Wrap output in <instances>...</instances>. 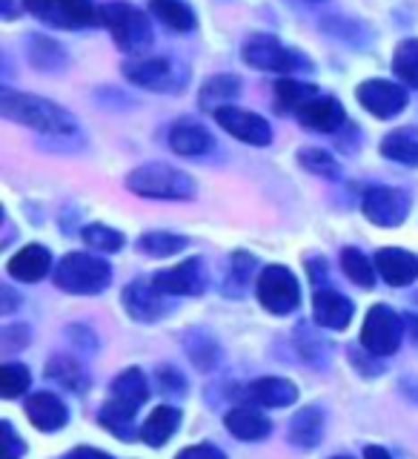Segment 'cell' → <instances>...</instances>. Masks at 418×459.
I'll return each instance as SVG.
<instances>
[{
	"instance_id": "25",
	"label": "cell",
	"mask_w": 418,
	"mask_h": 459,
	"mask_svg": "<svg viewBox=\"0 0 418 459\" xmlns=\"http://www.w3.org/2000/svg\"><path fill=\"white\" fill-rule=\"evenodd\" d=\"M381 155L405 167H418V129L401 126L381 141Z\"/></svg>"
},
{
	"instance_id": "2",
	"label": "cell",
	"mask_w": 418,
	"mask_h": 459,
	"mask_svg": "<svg viewBox=\"0 0 418 459\" xmlns=\"http://www.w3.org/2000/svg\"><path fill=\"white\" fill-rule=\"evenodd\" d=\"M147 396H149V387H147V379H143V373L138 368L124 370L121 377L112 382V396L104 405V411H100V422L126 442L138 439V430L132 428V413L147 402Z\"/></svg>"
},
{
	"instance_id": "36",
	"label": "cell",
	"mask_w": 418,
	"mask_h": 459,
	"mask_svg": "<svg viewBox=\"0 0 418 459\" xmlns=\"http://www.w3.org/2000/svg\"><path fill=\"white\" fill-rule=\"evenodd\" d=\"M298 161L304 169L315 172V176H324V178H336L338 176V164L336 158L324 152V150H315V147H307L298 152Z\"/></svg>"
},
{
	"instance_id": "24",
	"label": "cell",
	"mask_w": 418,
	"mask_h": 459,
	"mask_svg": "<svg viewBox=\"0 0 418 459\" xmlns=\"http://www.w3.org/2000/svg\"><path fill=\"white\" fill-rule=\"evenodd\" d=\"M181 425V413L169 405H161L149 413V420L141 425V439L152 445V448H161V445L169 442V437L175 434Z\"/></svg>"
},
{
	"instance_id": "6",
	"label": "cell",
	"mask_w": 418,
	"mask_h": 459,
	"mask_svg": "<svg viewBox=\"0 0 418 459\" xmlns=\"http://www.w3.org/2000/svg\"><path fill=\"white\" fill-rule=\"evenodd\" d=\"M255 293H258V301H261V305L269 313H276V316L293 313L298 307V301H301L298 279L286 267H281V264L264 267V273L258 276Z\"/></svg>"
},
{
	"instance_id": "4",
	"label": "cell",
	"mask_w": 418,
	"mask_h": 459,
	"mask_svg": "<svg viewBox=\"0 0 418 459\" xmlns=\"http://www.w3.org/2000/svg\"><path fill=\"white\" fill-rule=\"evenodd\" d=\"M112 279V267L92 253H69L55 270V284L66 293L92 296L100 293Z\"/></svg>"
},
{
	"instance_id": "42",
	"label": "cell",
	"mask_w": 418,
	"mask_h": 459,
	"mask_svg": "<svg viewBox=\"0 0 418 459\" xmlns=\"http://www.w3.org/2000/svg\"><path fill=\"white\" fill-rule=\"evenodd\" d=\"M405 325H407V333H410V339L418 344V316H405Z\"/></svg>"
},
{
	"instance_id": "9",
	"label": "cell",
	"mask_w": 418,
	"mask_h": 459,
	"mask_svg": "<svg viewBox=\"0 0 418 459\" xmlns=\"http://www.w3.org/2000/svg\"><path fill=\"white\" fill-rule=\"evenodd\" d=\"M241 55L252 69H261V72H290L301 64V57L286 49L284 43L272 35H252L243 43Z\"/></svg>"
},
{
	"instance_id": "29",
	"label": "cell",
	"mask_w": 418,
	"mask_h": 459,
	"mask_svg": "<svg viewBox=\"0 0 418 459\" xmlns=\"http://www.w3.org/2000/svg\"><path fill=\"white\" fill-rule=\"evenodd\" d=\"M312 98H319V90L301 81H278L276 83V104L281 112H298Z\"/></svg>"
},
{
	"instance_id": "14",
	"label": "cell",
	"mask_w": 418,
	"mask_h": 459,
	"mask_svg": "<svg viewBox=\"0 0 418 459\" xmlns=\"http://www.w3.org/2000/svg\"><path fill=\"white\" fill-rule=\"evenodd\" d=\"M164 296L166 293L158 290L152 281H132L124 290V307L138 322H155L166 313Z\"/></svg>"
},
{
	"instance_id": "32",
	"label": "cell",
	"mask_w": 418,
	"mask_h": 459,
	"mask_svg": "<svg viewBox=\"0 0 418 459\" xmlns=\"http://www.w3.org/2000/svg\"><path fill=\"white\" fill-rule=\"evenodd\" d=\"M81 238L90 244L92 250H98V253H115V250L124 247V233H121V230L107 227V224H90V227H83Z\"/></svg>"
},
{
	"instance_id": "38",
	"label": "cell",
	"mask_w": 418,
	"mask_h": 459,
	"mask_svg": "<svg viewBox=\"0 0 418 459\" xmlns=\"http://www.w3.org/2000/svg\"><path fill=\"white\" fill-rule=\"evenodd\" d=\"M175 459H226L215 445H192V448H183Z\"/></svg>"
},
{
	"instance_id": "20",
	"label": "cell",
	"mask_w": 418,
	"mask_h": 459,
	"mask_svg": "<svg viewBox=\"0 0 418 459\" xmlns=\"http://www.w3.org/2000/svg\"><path fill=\"white\" fill-rule=\"evenodd\" d=\"M247 394L252 402H258V405H264V408H286L298 399V387L290 379L264 377V379H255L247 387Z\"/></svg>"
},
{
	"instance_id": "18",
	"label": "cell",
	"mask_w": 418,
	"mask_h": 459,
	"mask_svg": "<svg viewBox=\"0 0 418 459\" xmlns=\"http://www.w3.org/2000/svg\"><path fill=\"white\" fill-rule=\"evenodd\" d=\"M312 316L321 327L344 330L353 319V301L333 290H319L312 299Z\"/></svg>"
},
{
	"instance_id": "31",
	"label": "cell",
	"mask_w": 418,
	"mask_h": 459,
	"mask_svg": "<svg viewBox=\"0 0 418 459\" xmlns=\"http://www.w3.org/2000/svg\"><path fill=\"white\" fill-rule=\"evenodd\" d=\"M393 69L407 86H418V40L398 43V49L393 55Z\"/></svg>"
},
{
	"instance_id": "26",
	"label": "cell",
	"mask_w": 418,
	"mask_h": 459,
	"mask_svg": "<svg viewBox=\"0 0 418 459\" xmlns=\"http://www.w3.org/2000/svg\"><path fill=\"white\" fill-rule=\"evenodd\" d=\"M149 12L169 32H192L195 29V12L183 0H149Z\"/></svg>"
},
{
	"instance_id": "23",
	"label": "cell",
	"mask_w": 418,
	"mask_h": 459,
	"mask_svg": "<svg viewBox=\"0 0 418 459\" xmlns=\"http://www.w3.org/2000/svg\"><path fill=\"white\" fill-rule=\"evenodd\" d=\"M224 425L229 428V434L238 437L241 442H258V439L269 437V430H272V422L267 420V416L252 411V408H235V411H229Z\"/></svg>"
},
{
	"instance_id": "10",
	"label": "cell",
	"mask_w": 418,
	"mask_h": 459,
	"mask_svg": "<svg viewBox=\"0 0 418 459\" xmlns=\"http://www.w3.org/2000/svg\"><path fill=\"white\" fill-rule=\"evenodd\" d=\"M355 98L370 115H376V118H381V121L396 118V115L407 107V92L401 90V86H396L390 81H381V78L364 81L362 86H358Z\"/></svg>"
},
{
	"instance_id": "12",
	"label": "cell",
	"mask_w": 418,
	"mask_h": 459,
	"mask_svg": "<svg viewBox=\"0 0 418 459\" xmlns=\"http://www.w3.org/2000/svg\"><path fill=\"white\" fill-rule=\"evenodd\" d=\"M215 121H218L233 138H238L243 143H252V147H267V143L272 141L269 124L255 112L238 109V107H224V109L215 112Z\"/></svg>"
},
{
	"instance_id": "35",
	"label": "cell",
	"mask_w": 418,
	"mask_h": 459,
	"mask_svg": "<svg viewBox=\"0 0 418 459\" xmlns=\"http://www.w3.org/2000/svg\"><path fill=\"white\" fill-rule=\"evenodd\" d=\"M29 382H32V377H29V370L23 365H4L0 368V396L4 399H14V396H21Z\"/></svg>"
},
{
	"instance_id": "19",
	"label": "cell",
	"mask_w": 418,
	"mask_h": 459,
	"mask_svg": "<svg viewBox=\"0 0 418 459\" xmlns=\"http://www.w3.org/2000/svg\"><path fill=\"white\" fill-rule=\"evenodd\" d=\"M26 416L38 430H57V428H64L69 420L64 402L55 394H47V391L32 394L26 399Z\"/></svg>"
},
{
	"instance_id": "1",
	"label": "cell",
	"mask_w": 418,
	"mask_h": 459,
	"mask_svg": "<svg viewBox=\"0 0 418 459\" xmlns=\"http://www.w3.org/2000/svg\"><path fill=\"white\" fill-rule=\"evenodd\" d=\"M0 112L9 121H18L23 126H32L38 133H49V135H69L75 129V121H72V115L64 107L29 92L4 90L0 92Z\"/></svg>"
},
{
	"instance_id": "3",
	"label": "cell",
	"mask_w": 418,
	"mask_h": 459,
	"mask_svg": "<svg viewBox=\"0 0 418 459\" xmlns=\"http://www.w3.org/2000/svg\"><path fill=\"white\" fill-rule=\"evenodd\" d=\"M126 186L143 198L183 201L195 195V181L169 164H143L126 176Z\"/></svg>"
},
{
	"instance_id": "17",
	"label": "cell",
	"mask_w": 418,
	"mask_h": 459,
	"mask_svg": "<svg viewBox=\"0 0 418 459\" xmlns=\"http://www.w3.org/2000/svg\"><path fill=\"white\" fill-rule=\"evenodd\" d=\"M52 267V253L43 247V244H26L21 253H14L9 258V276L18 281H40Z\"/></svg>"
},
{
	"instance_id": "8",
	"label": "cell",
	"mask_w": 418,
	"mask_h": 459,
	"mask_svg": "<svg viewBox=\"0 0 418 459\" xmlns=\"http://www.w3.org/2000/svg\"><path fill=\"white\" fill-rule=\"evenodd\" d=\"M401 333H405V319H398V313L387 305H376L367 313L362 344L372 356H393L401 344Z\"/></svg>"
},
{
	"instance_id": "16",
	"label": "cell",
	"mask_w": 418,
	"mask_h": 459,
	"mask_svg": "<svg viewBox=\"0 0 418 459\" xmlns=\"http://www.w3.org/2000/svg\"><path fill=\"white\" fill-rule=\"evenodd\" d=\"M298 121L315 129V133H336V129L347 121V112L338 104L336 98H312L310 104H304L298 112Z\"/></svg>"
},
{
	"instance_id": "30",
	"label": "cell",
	"mask_w": 418,
	"mask_h": 459,
	"mask_svg": "<svg viewBox=\"0 0 418 459\" xmlns=\"http://www.w3.org/2000/svg\"><path fill=\"white\" fill-rule=\"evenodd\" d=\"M138 247L147 255H175L186 247V238L175 236V233H164V230H155V233H147L138 238Z\"/></svg>"
},
{
	"instance_id": "39",
	"label": "cell",
	"mask_w": 418,
	"mask_h": 459,
	"mask_svg": "<svg viewBox=\"0 0 418 459\" xmlns=\"http://www.w3.org/2000/svg\"><path fill=\"white\" fill-rule=\"evenodd\" d=\"M26 339H29V333H26V327H6L4 330V348L6 351H18V348H26Z\"/></svg>"
},
{
	"instance_id": "37",
	"label": "cell",
	"mask_w": 418,
	"mask_h": 459,
	"mask_svg": "<svg viewBox=\"0 0 418 459\" xmlns=\"http://www.w3.org/2000/svg\"><path fill=\"white\" fill-rule=\"evenodd\" d=\"M0 442H4V454H0V459H21L26 451V445L18 439V434H14L9 422H0Z\"/></svg>"
},
{
	"instance_id": "44",
	"label": "cell",
	"mask_w": 418,
	"mask_h": 459,
	"mask_svg": "<svg viewBox=\"0 0 418 459\" xmlns=\"http://www.w3.org/2000/svg\"><path fill=\"white\" fill-rule=\"evenodd\" d=\"M333 459H350V456H333Z\"/></svg>"
},
{
	"instance_id": "27",
	"label": "cell",
	"mask_w": 418,
	"mask_h": 459,
	"mask_svg": "<svg viewBox=\"0 0 418 459\" xmlns=\"http://www.w3.org/2000/svg\"><path fill=\"white\" fill-rule=\"evenodd\" d=\"M238 92H241L238 75H215L204 83V90H200V107L212 112L233 107V98H238Z\"/></svg>"
},
{
	"instance_id": "40",
	"label": "cell",
	"mask_w": 418,
	"mask_h": 459,
	"mask_svg": "<svg viewBox=\"0 0 418 459\" xmlns=\"http://www.w3.org/2000/svg\"><path fill=\"white\" fill-rule=\"evenodd\" d=\"M64 459H112L109 454H104V451H98V448H75L69 456H64Z\"/></svg>"
},
{
	"instance_id": "28",
	"label": "cell",
	"mask_w": 418,
	"mask_h": 459,
	"mask_svg": "<svg viewBox=\"0 0 418 459\" xmlns=\"http://www.w3.org/2000/svg\"><path fill=\"white\" fill-rule=\"evenodd\" d=\"M324 437V413L319 408H304L290 422V439L301 448H315Z\"/></svg>"
},
{
	"instance_id": "5",
	"label": "cell",
	"mask_w": 418,
	"mask_h": 459,
	"mask_svg": "<svg viewBox=\"0 0 418 459\" xmlns=\"http://www.w3.org/2000/svg\"><path fill=\"white\" fill-rule=\"evenodd\" d=\"M100 23L109 29L115 38V47L121 52H143L152 43V26L147 14L135 6L124 4V0H112V4L100 6Z\"/></svg>"
},
{
	"instance_id": "21",
	"label": "cell",
	"mask_w": 418,
	"mask_h": 459,
	"mask_svg": "<svg viewBox=\"0 0 418 459\" xmlns=\"http://www.w3.org/2000/svg\"><path fill=\"white\" fill-rule=\"evenodd\" d=\"M124 75L147 90H169L172 86V66L164 57H147V61L124 64Z\"/></svg>"
},
{
	"instance_id": "22",
	"label": "cell",
	"mask_w": 418,
	"mask_h": 459,
	"mask_svg": "<svg viewBox=\"0 0 418 459\" xmlns=\"http://www.w3.org/2000/svg\"><path fill=\"white\" fill-rule=\"evenodd\" d=\"M169 147L178 155H204L212 150V135L198 121H178L169 129Z\"/></svg>"
},
{
	"instance_id": "41",
	"label": "cell",
	"mask_w": 418,
	"mask_h": 459,
	"mask_svg": "<svg viewBox=\"0 0 418 459\" xmlns=\"http://www.w3.org/2000/svg\"><path fill=\"white\" fill-rule=\"evenodd\" d=\"M364 459H393V456L387 454L384 448H379V445H367V448H364Z\"/></svg>"
},
{
	"instance_id": "11",
	"label": "cell",
	"mask_w": 418,
	"mask_h": 459,
	"mask_svg": "<svg viewBox=\"0 0 418 459\" xmlns=\"http://www.w3.org/2000/svg\"><path fill=\"white\" fill-rule=\"evenodd\" d=\"M362 210L372 224L398 227L407 219L410 201L401 190H393V186H372V190H367V195H364Z\"/></svg>"
},
{
	"instance_id": "43",
	"label": "cell",
	"mask_w": 418,
	"mask_h": 459,
	"mask_svg": "<svg viewBox=\"0 0 418 459\" xmlns=\"http://www.w3.org/2000/svg\"><path fill=\"white\" fill-rule=\"evenodd\" d=\"M0 293H4L6 299H4V307H0V313H9L14 305H18V301H14V293L9 290V287H4V290H0Z\"/></svg>"
},
{
	"instance_id": "33",
	"label": "cell",
	"mask_w": 418,
	"mask_h": 459,
	"mask_svg": "<svg viewBox=\"0 0 418 459\" xmlns=\"http://www.w3.org/2000/svg\"><path fill=\"white\" fill-rule=\"evenodd\" d=\"M341 270H344V276H350V281H355L358 287H372V281H376L367 255L358 253L355 247H347L341 253Z\"/></svg>"
},
{
	"instance_id": "7",
	"label": "cell",
	"mask_w": 418,
	"mask_h": 459,
	"mask_svg": "<svg viewBox=\"0 0 418 459\" xmlns=\"http://www.w3.org/2000/svg\"><path fill=\"white\" fill-rule=\"evenodd\" d=\"M23 6L38 21L57 29H83L100 18V9L92 6V0H23Z\"/></svg>"
},
{
	"instance_id": "15",
	"label": "cell",
	"mask_w": 418,
	"mask_h": 459,
	"mask_svg": "<svg viewBox=\"0 0 418 459\" xmlns=\"http://www.w3.org/2000/svg\"><path fill=\"white\" fill-rule=\"evenodd\" d=\"M376 270L379 276L393 287H407L418 279V258L407 250L384 247L376 253Z\"/></svg>"
},
{
	"instance_id": "34",
	"label": "cell",
	"mask_w": 418,
	"mask_h": 459,
	"mask_svg": "<svg viewBox=\"0 0 418 459\" xmlns=\"http://www.w3.org/2000/svg\"><path fill=\"white\" fill-rule=\"evenodd\" d=\"M47 373L55 379V382H61L66 387H72V391H81V387L86 385V377H83V370L78 368V362H72L69 356H55Z\"/></svg>"
},
{
	"instance_id": "13",
	"label": "cell",
	"mask_w": 418,
	"mask_h": 459,
	"mask_svg": "<svg viewBox=\"0 0 418 459\" xmlns=\"http://www.w3.org/2000/svg\"><path fill=\"white\" fill-rule=\"evenodd\" d=\"M152 284L166 296H198L207 284L204 264H200L198 258H190V262H183V264L155 273Z\"/></svg>"
}]
</instances>
